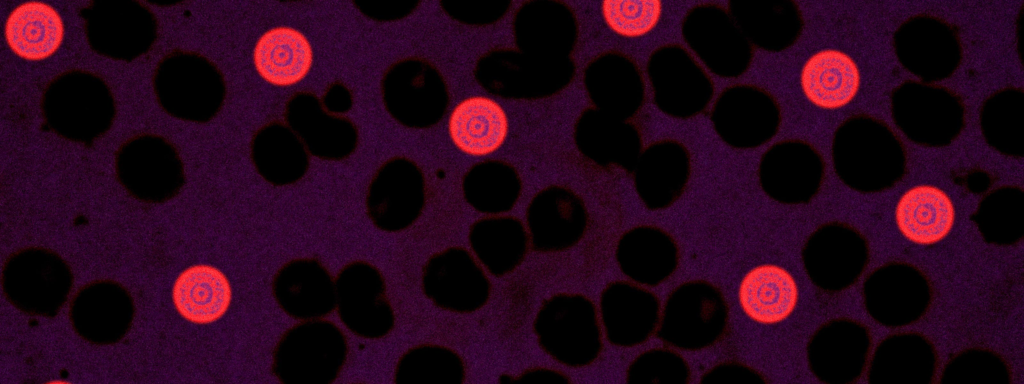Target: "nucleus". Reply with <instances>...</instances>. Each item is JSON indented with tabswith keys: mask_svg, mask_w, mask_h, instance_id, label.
Wrapping results in <instances>:
<instances>
[{
	"mask_svg": "<svg viewBox=\"0 0 1024 384\" xmlns=\"http://www.w3.org/2000/svg\"><path fill=\"white\" fill-rule=\"evenodd\" d=\"M347 341L336 325L308 321L291 327L278 342L272 370L283 383L326 384L341 371Z\"/></svg>",
	"mask_w": 1024,
	"mask_h": 384,
	"instance_id": "6",
	"label": "nucleus"
},
{
	"mask_svg": "<svg viewBox=\"0 0 1024 384\" xmlns=\"http://www.w3.org/2000/svg\"><path fill=\"white\" fill-rule=\"evenodd\" d=\"M45 122L60 136L90 143L105 134L115 117L106 82L83 70L66 71L46 86L41 100Z\"/></svg>",
	"mask_w": 1024,
	"mask_h": 384,
	"instance_id": "3",
	"label": "nucleus"
},
{
	"mask_svg": "<svg viewBox=\"0 0 1024 384\" xmlns=\"http://www.w3.org/2000/svg\"><path fill=\"white\" fill-rule=\"evenodd\" d=\"M894 223L906 239L933 244L945 238L955 225L957 211L950 193L932 182L906 188L894 206Z\"/></svg>",
	"mask_w": 1024,
	"mask_h": 384,
	"instance_id": "13",
	"label": "nucleus"
},
{
	"mask_svg": "<svg viewBox=\"0 0 1024 384\" xmlns=\"http://www.w3.org/2000/svg\"><path fill=\"white\" fill-rule=\"evenodd\" d=\"M119 182L133 197L158 203L173 198L184 182L181 158L167 139L140 134L127 140L116 155Z\"/></svg>",
	"mask_w": 1024,
	"mask_h": 384,
	"instance_id": "8",
	"label": "nucleus"
},
{
	"mask_svg": "<svg viewBox=\"0 0 1024 384\" xmlns=\"http://www.w3.org/2000/svg\"><path fill=\"white\" fill-rule=\"evenodd\" d=\"M321 101L331 113H346L352 107L353 96L349 88L336 81L326 88Z\"/></svg>",
	"mask_w": 1024,
	"mask_h": 384,
	"instance_id": "20",
	"label": "nucleus"
},
{
	"mask_svg": "<svg viewBox=\"0 0 1024 384\" xmlns=\"http://www.w3.org/2000/svg\"><path fill=\"white\" fill-rule=\"evenodd\" d=\"M863 24L853 10L808 11L795 43L757 49L743 74L716 78L715 87L750 85L768 93L780 111L775 139L822 140L884 85V51Z\"/></svg>",
	"mask_w": 1024,
	"mask_h": 384,
	"instance_id": "1",
	"label": "nucleus"
},
{
	"mask_svg": "<svg viewBox=\"0 0 1024 384\" xmlns=\"http://www.w3.org/2000/svg\"><path fill=\"white\" fill-rule=\"evenodd\" d=\"M699 2L582 1L568 2L578 27L572 57L579 70L598 56L618 52L642 70L659 48L685 45L683 21Z\"/></svg>",
	"mask_w": 1024,
	"mask_h": 384,
	"instance_id": "2",
	"label": "nucleus"
},
{
	"mask_svg": "<svg viewBox=\"0 0 1024 384\" xmlns=\"http://www.w3.org/2000/svg\"><path fill=\"white\" fill-rule=\"evenodd\" d=\"M406 163L407 159L402 157L389 159L379 167L369 184L367 214L382 230L394 231L403 226L401 217L407 197Z\"/></svg>",
	"mask_w": 1024,
	"mask_h": 384,
	"instance_id": "19",
	"label": "nucleus"
},
{
	"mask_svg": "<svg viewBox=\"0 0 1024 384\" xmlns=\"http://www.w3.org/2000/svg\"><path fill=\"white\" fill-rule=\"evenodd\" d=\"M73 285L67 263L45 248L19 250L3 267L2 287L7 300L25 313L54 316Z\"/></svg>",
	"mask_w": 1024,
	"mask_h": 384,
	"instance_id": "7",
	"label": "nucleus"
},
{
	"mask_svg": "<svg viewBox=\"0 0 1024 384\" xmlns=\"http://www.w3.org/2000/svg\"><path fill=\"white\" fill-rule=\"evenodd\" d=\"M459 90L440 122L444 142L458 153L484 158L517 137L520 101L482 92L477 86Z\"/></svg>",
	"mask_w": 1024,
	"mask_h": 384,
	"instance_id": "4",
	"label": "nucleus"
},
{
	"mask_svg": "<svg viewBox=\"0 0 1024 384\" xmlns=\"http://www.w3.org/2000/svg\"><path fill=\"white\" fill-rule=\"evenodd\" d=\"M83 17L87 39L102 55L131 60L146 53L155 42V16L139 2H92Z\"/></svg>",
	"mask_w": 1024,
	"mask_h": 384,
	"instance_id": "9",
	"label": "nucleus"
},
{
	"mask_svg": "<svg viewBox=\"0 0 1024 384\" xmlns=\"http://www.w3.org/2000/svg\"><path fill=\"white\" fill-rule=\"evenodd\" d=\"M10 48L20 57L41 60L52 55L63 38V23L54 8L41 2L16 7L5 24Z\"/></svg>",
	"mask_w": 1024,
	"mask_h": 384,
	"instance_id": "18",
	"label": "nucleus"
},
{
	"mask_svg": "<svg viewBox=\"0 0 1024 384\" xmlns=\"http://www.w3.org/2000/svg\"><path fill=\"white\" fill-rule=\"evenodd\" d=\"M130 293L119 283L99 280L86 284L71 301L69 317L83 339L98 345L114 344L125 337L134 317Z\"/></svg>",
	"mask_w": 1024,
	"mask_h": 384,
	"instance_id": "10",
	"label": "nucleus"
},
{
	"mask_svg": "<svg viewBox=\"0 0 1024 384\" xmlns=\"http://www.w3.org/2000/svg\"><path fill=\"white\" fill-rule=\"evenodd\" d=\"M254 62L268 82L288 86L302 80L312 64V49L307 38L289 27H277L259 39Z\"/></svg>",
	"mask_w": 1024,
	"mask_h": 384,
	"instance_id": "17",
	"label": "nucleus"
},
{
	"mask_svg": "<svg viewBox=\"0 0 1024 384\" xmlns=\"http://www.w3.org/2000/svg\"><path fill=\"white\" fill-rule=\"evenodd\" d=\"M251 160L266 181L273 185H288L297 182L307 172L309 152L287 124L274 120L252 136Z\"/></svg>",
	"mask_w": 1024,
	"mask_h": 384,
	"instance_id": "15",
	"label": "nucleus"
},
{
	"mask_svg": "<svg viewBox=\"0 0 1024 384\" xmlns=\"http://www.w3.org/2000/svg\"><path fill=\"white\" fill-rule=\"evenodd\" d=\"M287 125L308 152L325 160L349 157L358 144L356 125L347 117L329 112L312 92H296L285 105Z\"/></svg>",
	"mask_w": 1024,
	"mask_h": 384,
	"instance_id": "12",
	"label": "nucleus"
},
{
	"mask_svg": "<svg viewBox=\"0 0 1024 384\" xmlns=\"http://www.w3.org/2000/svg\"><path fill=\"white\" fill-rule=\"evenodd\" d=\"M153 86L167 113L194 122L214 118L226 97V83L219 68L195 52L167 54L158 63Z\"/></svg>",
	"mask_w": 1024,
	"mask_h": 384,
	"instance_id": "5",
	"label": "nucleus"
},
{
	"mask_svg": "<svg viewBox=\"0 0 1024 384\" xmlns=\"http://www.w3.org/2000/svg\"><path fill=\"white\" fill-rule=\"evenodd\" d=\"M332 277L315 259H297L275 275L273 293L279 306L295 318L329 314L335 305Z\"/></svg>",
	"mask_w": 1024,
	"mask_h": 384,
	"instance_id": "14",
	"label": "nucleus"
},
{
	"mask_svg": "<svg viewBox=\"0 0 1024 384\" xmlns=\"http://www.w3.org/2000/svg\"><path fill=\"white\" fill-rule=\"evenodd\" d=\"M231 289L225 275L210 265L184 270L173 287V301L186 320L207 324L218 320L229 307Z\"/></svg>",
	"mask_w": 1024,
	"mask_h": 384,
	"instance_id": "16",
	"label": "nucleus"
},
{
	"mask_svg": "<svg viewBox=\"0 0 1024 384\" xmlns=\"http://www.w3.org/2000/svg\"><path fill=\"white\" fill-rule=\"evenodd\" d=\"M338 314L355 334L383 337L392 325L381 273L365 262L345 266L336 281Z\"/></svg>",
	"mask_w": 1024,
	"mask_h": 384,
	"instance_id": "11",
	"label": "nucleus"
}]
</instances>
